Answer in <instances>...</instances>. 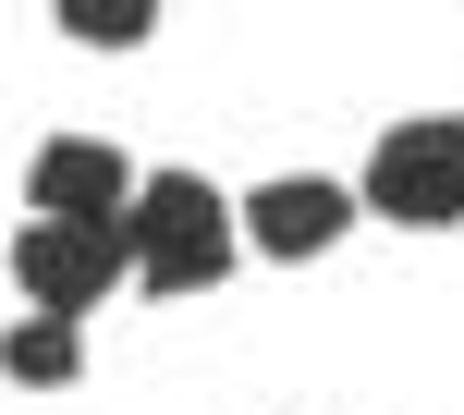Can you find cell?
<instances>
[{
    "label": "cell",
    "instance_id": "obj_1",
    "mask_svg": "<svg viewBox=\"0 0 464 415\" xmlns=\"http://www.w3.org/2000/svg\"><path fill=\"white\" fill-rule=\"evenodd\" d=\"M122 232H135V294H208V281L232 269V196L208 184V171H147L135 196H122Z\"/></svg>",
    "mask_w": 464,
    "mask_h": 415
},
{
    "label": "cell",
    "instance_id": "obj_3",
    "mask_svg": "<svg viewBox=\"0 0 464 415\" xmlns=\"http://www.w3.org/2000/svg\"><path fill=\"white\" fill-rule=\"evenodd\" d=\"M354 196H367L379 220H403V232H452L464 220V122L452 111L392 122V135L367 147V171H354Z\"/></svg>",
    "mask_w": 464,
    "mask_h": 415
},
{
    "label": "cell",
    "instance_id": "obj_2",
    "mask_svg": "<svg viewBox=\"0 0 464 415\" xmlns=\"http://www.w3.org/2000/svg\"><path fill=\"white\" fill-rule=\"evenodd\" d=\"M135 281V232L122 220H49V208H24L13 232V294L49 305V318H86L98 294H122Z\"/></svg>",
    "mask_w": 464,
    "mask_h": 415
},
{
    "label": "cell",
    "instance_id": "obj_6",
    "mask_svg": "<svg viewBox=\"0 0 464 415\" xmlns=\"http://www.w3.org/2000/svg\"><path fill=\"white\" fill-rule=\"evenodd\" d=\"M0 379H13V391H73V379H86V318L24 305V318L0 330Z\"/></svg>",
    "mask_w": 464,
    "mask_h": 415
},
{
    "label": "cell",
    "instance_id": "obj_5",
    "mask_svg": "<svg viewBox=\"0 0 464 415\" xmlns=\"http://www.w3.org/2000/svg\"><path fill=\"white\" fill-rule=\"evenodd\" d=\"M24 196H37L49 220H122L135 171H122V147H111V135H49L37 159H24Z\"/></svg>",
    "mask_w": 464,
    "mask_h": 415
},
{
    "label": "cell",
    "instance_id": "obj_7",
    "mask_svg": "<svg viewBox=\"0 0 464 415\" xmlns=\"http://www.w3.org/2000/svg\"><path fill=\"white\" fill-rule=\"evenodd\" d=\"M73 49H147L160 37V0H49Z\"/></svg>",
    "mask_w": 464,
    "mask_h": 415
},
{
    "label": "cell",
    "instance_id": "obj_4",
    "mask_svg": "<svg viewBox=\"0 0 464 415\" xmlns=\"http://www.w3.org/2000/svg\"><path fill=\"white\" fill-rule=\"evenodd\" d=\"M354 184H330V171H269V184L245 196V245L256 256H281V269H305V256H330L354 232Z\"/></svg>",
    "mask_w": 464,
    "mask_h": 415
}]
</instances>
